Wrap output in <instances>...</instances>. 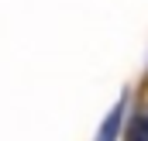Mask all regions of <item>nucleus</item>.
Here are the masks:
<instances>
[{
    "label": "nucleus",
    "instance_id": "nucleus-1",
    "mask_svg": "<svg viewBox=\"0 0 148 141\" xmlns=\"http://www.w3.org/2000/svg\"><path fill=\"white\" fill-rule=\"evenodd\" d=\"M131 134H134V138H145L148 134V120H138V124L131 127Z\"/></svg>",
    "mask_w": 148,
    "mask_h": 141
}]
</instances>
